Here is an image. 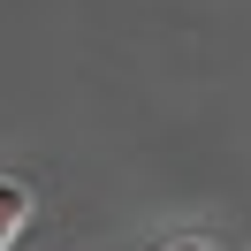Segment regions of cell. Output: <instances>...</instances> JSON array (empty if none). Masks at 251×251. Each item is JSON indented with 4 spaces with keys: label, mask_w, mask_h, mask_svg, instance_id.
<instances>
[{
    "label": "cell",
    "mask_w": 251,
    "mask_h": 251,
    "mask_svg": "<svg viewBox=\"0 0 251 251\" xmlns=\"http://www.w3.org/2000/svg\"><path fill=\"white\" fill-rule=\"evenodd\" d=\"M23 221H31V183L23 175H0V251L23 236Z\"/></svg>",
    "instance_id": "1"
},
{
    "label": "cell",
    "mask_w": 251,
    "mask_h": 251,
    "mask_svg": "<svg viewBox=\"0 0 251 251\" xmlns=\"http://www.w3.org/2000/svg\"><path fill=\"white\" fill-rule=\"evenodd\" d=\"M168 251H221V244H168Z\"/></svg>",
    "instance_id": "2"
}]
</instances>
